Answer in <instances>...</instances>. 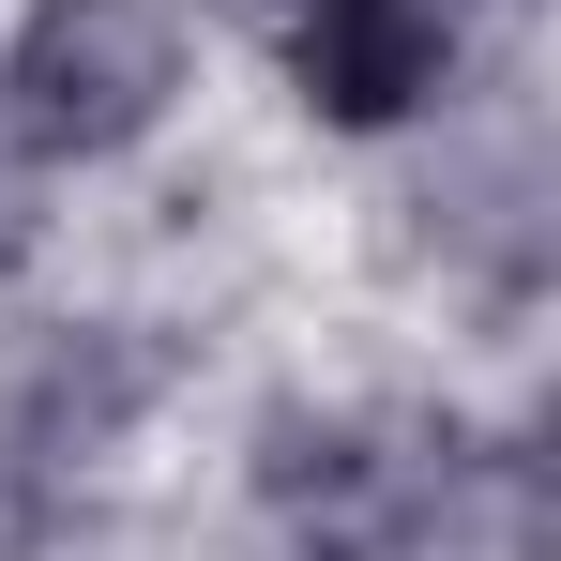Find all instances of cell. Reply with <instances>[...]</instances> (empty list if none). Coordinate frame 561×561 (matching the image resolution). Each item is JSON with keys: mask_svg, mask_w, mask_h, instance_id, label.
Instances as JSON below:
<instances>
[{"mask_svg": "<svg viewBox=\"0 0 561 561\" xmlns=\"http://www.w3.org/2000/svg\"><path fill=\"white\" fill-rule=\"evenodd\" d=\"M15 243H31V152L0 137V259H15Z\"/></svg>", "mask_w": 561, "mask_h": 561, "instance_id": "obj_2", "label": "cell"}, {"mask_svg": "<svg viewBox=\"0 0 561 561\" xmlns=\"http://www.w3.org/2000/svg\"><path fill=\"white\" fill-rule=\"evenodd\" d=\"M168 92H183L168 0H31L0 46V137L15 152H122V137H152Z\"/></svg>", "mask_w": 561, "mask_h": 561, "instance_id": "obj_1", "label": "cell"}]
</instances>
